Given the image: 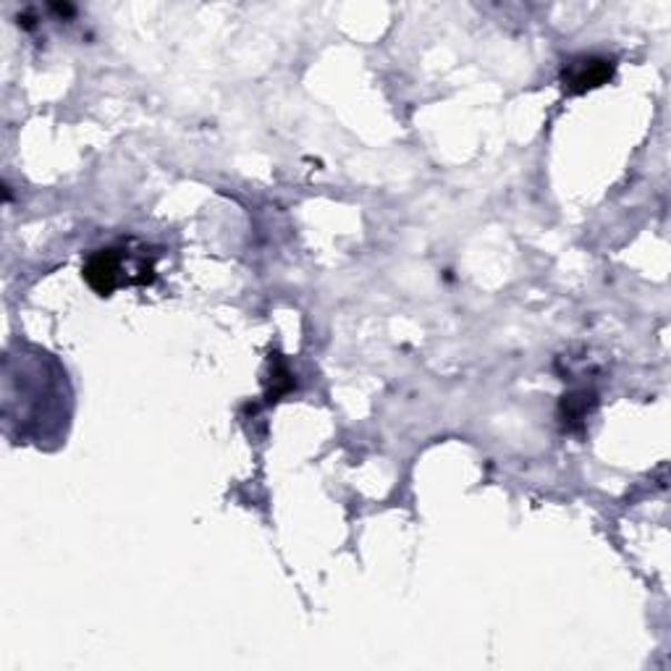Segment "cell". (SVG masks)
I'll list each match as a JSON object with an SVG mask.
<instances>
[{
  "label": "cell",
  "mask_w": 671,
  "mask_h": 671,
  "mask_svg": "<svg viewBox=\"0 0 671 671\" xmlns=\"http://www.w3.org/2000/svg\"><path fill=\"white\" fill-rule=\"evenodd\" d=\"M614 77V61L598 56H582L567 63L561 71V84L569 94H582L588 90H598Z\"/></svg>",
  "instance_id": "6da1fadb"
},
{
  "label": "cell",
  "mask_w": 671,
  "mask_h": 671,
  "mask_svg": "<svg viewBox=\"0 0 671 671\" xmlns=\"http://www.w3.org/2000/svg\"><path fill=\"white\" fill-rule=\"evenodd\" d=\"M123 262H127V254L113 247L92 252L84 262V279L100 297H111L121 283H129L123 279Z\"/></svg>",
  "instance_id": "7a4b0ae2"
},
{
  "label": "cell",
  "mask_w": 671,
  "mask_h": 671,
  "mask_svg": "<svg viewBox=\"0 0 671 671\" xmlns=\"http://www.w3.org/2000/svg\"><path fill=\"white\" fill-rule=\"evenodd\" d=\"M593 407H595V393L574 391L561 401V418H564L569 428H574L580 425L582 420H588V414L593 412Z\"/></svg>",
  "instance_id": "3957f363"
}]
</instances>
